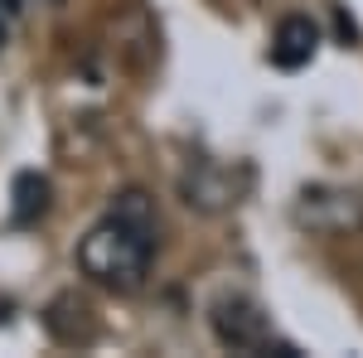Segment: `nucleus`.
Masks as SVG:
<instances>
[{
  "label": "nucleus",
  "instance_id": "obj_1",
  "mask_svg": "<svg viewBox=\"0 0 363 358\" xmlns=\"http://www.w3.org/2000/svg\"><path fill=\"white\" fill-rule=\"evenodd\" d=\"M160 252V208L145 189H121L112 194L107 213L78 237V272L112 291V296H131L145 286V276L155 267Z\"/></svg>",
  "mask_w": 363,
  "mask_h": 358
},
{
  "label": "nucleus",
  "instance_id": "obj_2",
  "mask_svg": "<svg viewBox=\"0 0 363 358\" xmlns=\"http://www.w3.org/2000/svg\"><path fill=\"white\" fill-rule=\"evenodd\" d=\"M208 325H213V339L233 349V354H281V358H296L291 344L272 339V325L262 315V305L247 301V296H218L213 310H208Z\"/></svg>",
  "mask_w": 363,
  "mask_h": 358
},
{
  "label": "nucleus",
  "instance_id": "obj_3",
  "mask_svg": "<svg viewBox=\"0 0 363 358\" xmlns=\"http://www.w3.org/2000/svg\"><path fill=\"white\" fill-rule=\"evenodd\" d=\"M296 223L310 228V233H349V228L363 223V203H359V194H349V189H325V184H315V189L301 194Z\"/></svg>",
  "mask_w": 363,
  "mask_h": 358
},
{
  "label": "nucleus",
  "instance_id": "obj_4",
  "mask_svg": "<svg viewBox=\"0 0 363 358\" xmlns=\"http://www.w3.org/2000/svg\"><path fill=\"white\" fill-rule=\"evenodd\" d=\"M315 49H320V25L310 15H286L277 25V34H272V54L267 58L277 68H286V73H296V68H306L315 58Z\"/></svg>",
  "mask_w": 363,
  "mask_h": 358
},
{
  "label": "nucleus",
  "instance_id": "obj_5",
  "mask_svg": "<svg viewBox=\"0 0 363 358\" xmlns=\"http://www.w3.org/2000/svg\"><path fill=\"white\" fill-rule=\"evenodd\" d=\"M44 325H49V334H54L58 344H92V339H97V320H92V305H87L78 291H63V296L49 305Z\"/></svg>",
  "mask_w": 363,
  "mask_h": 358
},
{
  "label": "nucleus",
  "instance_id": "obj_6",
  "mask_svg": "<svg viewBox=\"0 0 363 358\" xmlns=\"http://www.w3.org/2000/svg\"><path fill=\"white\" fill-rule=\"evenodd\" d=\"M49 198H54V184L39 169H20L15 184H10V223L15 228H34L49 213Z\"/></svg>",
  "mask_w": 363,
  "mask_h": 358
},
{
  "label": "nucleus",
  "instance_id": "obj_7",
  "mask_svg": "<svg viewBox=\"0 0 363 358\" xmlns=\"http://www.w3.org/2000/svg\"><path fill=\"white\" fill-rule=\"evenodd\" d=\"M5 39H10V25H5V5H0V49H5Z\"/></svg>",
  "mask_w": 363,
  "mask_h": 358
},
{
  "label": "nucleus",
  "instance_id": "obj_8",
  "mask_svg": "<svg viewBox=\"0 0 363 358\" xmlns=\"http://www.w3.org/2000/svg\"><path fill=\"white\" fill-rule=\"evenodd\" d=\"M5 315H10V301H5V296H0V325H5Z\"/></svg>",
  "mask_w": 363,
  "mask_h": 358
}]
</instances>
